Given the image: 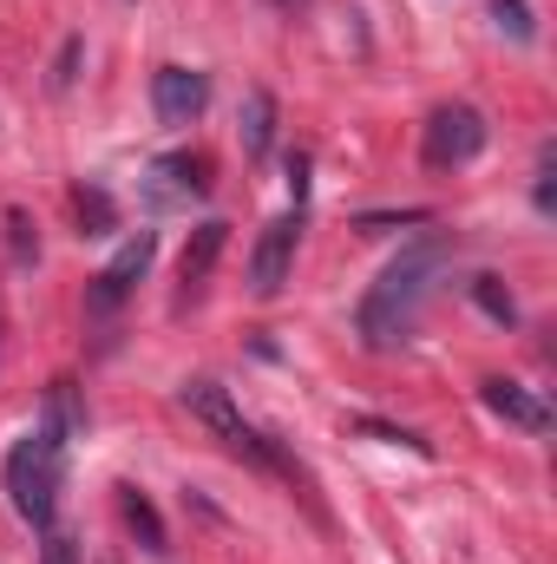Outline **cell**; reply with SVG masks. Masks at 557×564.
<instances>
[{"instance_id": "obj_1", "label": "cell", "mask_w": 557, "mask_h": 564, "mask_svg": "<svg viewBox=\"0 0 557 564\" xmlns=\"http://www.w3.org/2000/svg\"><path fill=\"white\" fill-rule=\"evenodd\" d=\"M439 263H446V243L439 237H426V243H407L381 276H374V289L361 295V341L368 348H401L407 335H414L419 322V302L433 295V276H439Z\"/></svg>"}, {"instance_id": "obj_2", "label": "cell", "mask_w": 557, "mask_h": 564, "mask_svg": "<svg viewBox=\"0 0 557 564\" xmlns=\"http://www.w3.org/2000/svg\"><path fill=\"white\" fill-rule=\"evenodd\" d=\"M59 479H66V433H53V426L40 421L13 453H7V492H13V512L26 519V525H53V512H59Z\"/></svg>"}, {"instance_id": "obj_3", "label": "cell", "mask_w": 557, "mask_h": 564, "mask_svg": "<svg viewBox=\"0 0 557 564\" xmlns=\"http://www.w3.org/2000/svg\"><path fill=\"white\" fill-rule=\"evenodd\" d=\"M177 401H184V414H190V421L210 426V433H217L237 459H250V466H263V473H282V479L295 473V466L276 453V440H270V433H256V426L243 421V414H237V401H230L217 381H184V394H177Z\"/></svg>"}, {"instance_id": "obj_4", "label": "cell", "mask_w": 557, "mask_h": 564, "mask_svg": "<svg viewBox=\"0 0 557 564\" xmlns=\"http://www.w3.org/2000/svg\"><path fill=\"white\" fill-rule=\"evenodd\" d=\"M485 112L479 106H439L433 119H426V164L433 171H446V164H472L479 151H485Z\"/></svg>"}, {"instance_id": "obj_5", "label": "cell", "mask_w": 557, "mask_h": 564, "mask_svg": "<svg viewBox=\"0 0 557 564\" xmlns=\"http://www.w3.org/2000/svg\"><path fill=\"white\" fill-rule=\"evenodd\" d=\"M151 257H157V237H151V230L125 237V243H119V257H112V263L92 276V295H86V308H92V315H112V308L132 295V282L151 270Z\"/></svg>"}, {"instance_id": "obj_6", "label": "cell", "mask_w": 557, "mask_h": 564, "mask_svg": "<svg viewBox=\"0 0 557 564\" xmlns=\"http://www.w3.org/2000/svg\"><path fill=\"white\" fill-rule=\"evenodd\" d=\"M295 243H302V210L263 224L256 257H250V289H256V295H276L282 282H288V270H295Z\"/></svg>"}, {"instance_id": "obj_7", "label": "cell", "mask_w": 557, "mask_h": 564, "mask_svg": "<svg viewBox=\"0 0 557 564\" xmlns=\"http://www.w3.org/2000/svg\"><path fill=\"white\" fill-rule=\"evenodd\" d=\"M151 106H157L164 126H190V119H204V106H210V79H204L197 66H157V73H151Z\"/></svg>"}, {"instance_id": "obj_8", "label": "cell", "mask_w": 557, "mask_h": 564, "mask_svg": "<svg viewBox=\"0 0 557 564\" xmlns=\"http://www.w3.org/2000/svg\"><path fill=\"white\" fill-rule=\"evenodd\" d=\"M210 191V158L204 151H171V158H157L151 164V184H144V197L164 210V204H190V197H204Z\"/></svg>"}, {"instance_id": "obj_9", "label": "cell", "mask_w": 557, "mask_h": 564, "mask_svg": "<svg viewBox=\"0 0 557 564\" xmlns=\"http://www.w3.org/2000/svg\"><path fill=\"white\" fill-rule=\"evenodd\" d=\"M479 394H485V408H492L499 421L525 426V433H551V408H545L532 388H518V381H485Z\"/></svg>"}, {"instance_id": "obj_10", "label": "cell", "mask_w": 557, "mask_h": 564, "mask_svg": "<svg viewBox=\"0 0 557 564\" xmlns=\"http://www.w3.org/2000/svg\"><path fill=\"white\" fill-rule=\"evenodd\" d=\"M223 243H230V224H217V217L190 230V243H184V263H177V276H184V295H197V289L210 282L217 257H223Z\"/></svg>"}, {"instance_id": "obj_11", "label": "cell", "mask_w": 557, "mask_h": 564, "mask_svg": "<svg viewBox=\"0 0 557 564\" xmlns=\"http://www.w3.org/2000/svg\"><path fill=\"white\" fill-rule=\"evenodd\" d=\"M237 132H243V151H250V158H263V151L276 144V99H270L263 86H250V93H243Z\"/></svg>"}, {"instance_id": "obj_12", "label": "cell", "mask_w": 557, "mask_h": 564, "mask_svg": "<svg viewBox=\"0 0 557 564\" xmlns=\"http://www.w3.org/2000/svg\"><path fill=\"white\" fill-rule=\"evenodd\" d=\"M119 512H125V525L139 532V545L151 552V558H164L171 545H164V519H157V506L144 499L139 486H119Z\"/></svg>"}, {"instance_id": "obj_13", "label": "cell", "mask_w": 557, "mask_h": 564, "mask_svg": "<svg viewBox=\"0 0 557 564\" xmlns=\"http://www.w3.org/2000/svg\"><path fill=\"white\" fill-rule=\"evenodd\" d=\"M46 426H53V433H79V426H86V408L73 401V381H53V394H46Z\"/></svg>"}, {"instance_id": "obj_14", "label": "cell", "mask_w": 557, "mask_h": 564, "mask_svg": "<svg viewBox=\"0 0 557 564\" xmlns=\"http://www.w3.org/2000/svg\"><path fill=\"white\" fill-rule=\"evenodd\" d=\"M7 243H13V263H20V270L40 257V237H33V224H26V210H7Z\"/></svg>"}, {"instance_id": "obj_15", "label": "cell", "mask_w": 557, "mask_h": 564, "mask_svg": "<svg viewBox=\"0 0 557 564\" xmlns=\"http://www.w3.org/2000/svg\"><path fill=\"white\" fill-rule=\"evenodd\" d=\"M79 217H86V237H99L112 224V197L106 191H79Z\"/></svg>"}, {"instance_id": "obj_16", "label": "cell", "mask_w": 557, "mask_h": 564, "mask_svg": "<svg viewBox=\"0 0 557 564\" xmlns=\"http://www.w3.org/2000/svg\"><path fill=\"white\" fill-rule=\"evenodd\" d=\"M472 295H479V308H485V315H499V322H512V295L499 289V276H479V282H472Z\"/></svg>"}, {"instance_id": "obj_17", "label": "cell", "mask_w": 557, "mask_h": 564, "mask_svg": "<svg viewBox=\"0 0 557 564\" xmlns=\"http://www.w3.org/2000/svg\"><path fill=\"white\" fill-rule=\"evenodd\" d=\"M492 20L512 26V40H532V13H525V0H492Z\"/></svg>"}, {"instance_id": "obj_18", "label": "cell", "mask_w": 557, "mask_h": 564, "mask_svg": "<svg viewBox=\"0 0 557 564\" xmlns=\"http://www.w3.org/2000/svg\"><path fill=\"white\" fill-rule=\"evenodd\" d=\"M40 564H79V545H73L66 532H46V552H40Z\"/></svg>"}, {"instance_id": "obj_19", "label": "cell", "mask_w": 557, "mask_h": 564, "mask_svg": "<svg viewBox=\"0 0 557 564\" xmlns=\"http://www.w3.org/2000/svg\"><path fill=\"white\" fill-rule=\"evenodd\" d=\"M276 7H302V0H276Z\"/></svg>"}]
</instances>
